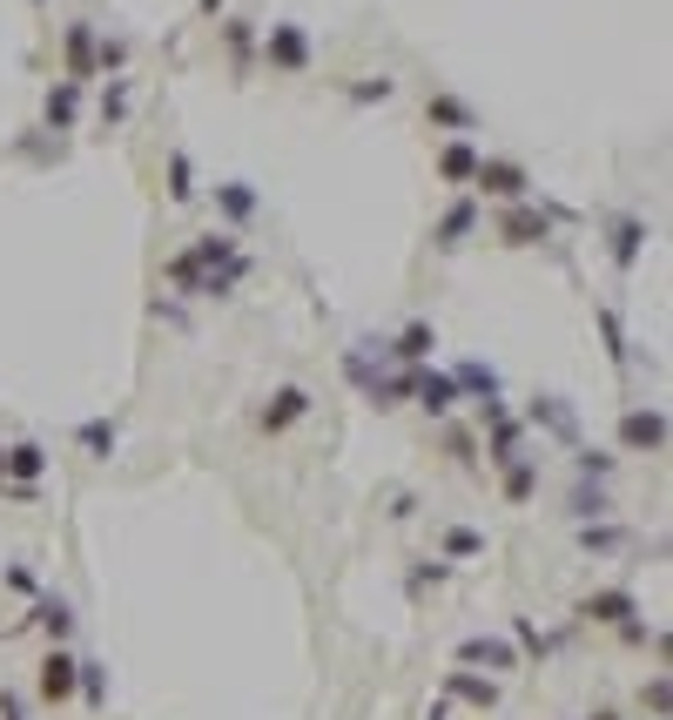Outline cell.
Segmentation results:
<instances>
[{"mask_svg": "<svg viewBox=\"0 0 673 720\" xmlns=\"http://www.w3.org/2000/svg\"><path fill=\"white\" fill-rule=\"evenodd\" d=\"M75 680H81V660L54 646V653L41 660V700H54V707H62V700L75 694Z\"/></svg>", "mask_w": 673, "mask_h": 720, "instance_id": "cell-1", "label": "cell"}, {"mask_svg": "<svg viewBox=\"0 0 673 720\" xmlns=\"http://www.w3.org/2000/svg\"><path fill=\"white\" fill-rule=\"evenodd\" d=\"M304 411H310V391H297V384H284V391H276V398L263 405V431H290Z\"/></svg>", "mask_w": 673, "mask_h": 720, "instance_id": "cell-2", "label": "cell"}, {"mask_svg": "<svg viewBox=\"0 0 673 720\" xmlns=\"http://www.w3.org/2000/svg\"><path fill=\"white\" fill-rule=\"evenodd\" d=\"M269 62L297 75V68L310 62V41H304V27H290V21H284V27H276V34H269Z\"/></svg>", "mask_w": 673, "mask_h": 720, "instance_id": "cell-3", "label": "cell"}, {"mask_svg": "<svg viewBox=\"0 0 673 720\" xmlns=\"http://www.w3.org/2000/svg\"><path fill=\"white\" fill-rule=\"evenodd\" d=\"M478 189H492V196H526V169H512V162H478Z\"/></svg>", "mask_w": 673, "mask_h": 720, "instance_id": "cell-4", "label": "cell"}, {"mask_svg": "<svg viewBox=\"0 0 673 720\" xmlns=\"http://www.w3.org/2000/svg\"><path fill=\"white\" fill-rule=\"evenodd\" d=\"M660 437H666V424H660L653 411H633V418H627V445H647V452H653Z\"/></svg>", "mask_w": 673, "mask_h": 720, "instance_id": "cell-5", "label": "cell"}, {"mask_svg": "<svg viewBox=\"0 0 673 720\" xmlns=\"http://www.w3.org/2000/svg\"><path fill=\"white\" fill-rule=\"evenodd\" d=\"M452 694L472 700V707H492V700H498V687H492V680H472V674H452Z\"/></svg>", "mask_w": 673, "mask_h": 720, "instance_id": "cell-6", "label": "cell"}, {"mask_svg": "<svg viewBox=\"0 0 673 720\" xmlns=\"http://www.w3.org/2000/svg\"><path fill=\"white\" fill-rule=\"evenodd\" d=\"M81 445L95 458H108V452H115V424H81Z\"/></svg>", "mask_w": 673, "mask_h": 720, "instance_id": "cell-7", "label": "cell"}, {"mask_svg": "<svg viewBox=\"0 0 673 720\" xmlns=\"http://www.w3.org/2000/svg\"><path fill=\"white\" fill-rule=\"evenodd\" d=\"M465 660H485V667H512V653H505L498 640H472V646H465Z\"/></svg>", "mask_w": 673, "mask_h": 720, "instance_id": "cell-8", "label": "cell"}, {"mask_svg": "<svg viewBox=\"0 0 673 720\" xmlns=\"http://www.w3.org/2000/svg\"><path fill=\"white\" fill-rule=\"evenodd\" d=\"M444 176H478V162H472V148H444Z\"/></svg>", "mask_w": 673, "mask_h": 720, "instance_id": "cell-9", "label": "cell"}, {"mask_svg": "<svg viewBox=\"0 0 673 720\" xmlns=\"http://www.w3.org/2000/svg\"><path fill=\"white\" fill-rule=\"evenodd\" d=\"M472 230V209H452V215H444V230H438V243H459Z\"/></svg>", "mask_w": 673, "mask_h": 720, "instance_id": "cell-10", "label": "cell"}, {"mask_svg": "<svg viewBox=\"0 0 673 720\" xmlns=\"http://www.w3.org/2000/svg\"><path fill=\"white\" fill-rule=\"evenodd\" d=\"M0 465H14V472H41V445H14Z\"/></svg>", "mask_w": 673, "mask_h": 720, "instance_id": "cell-11", "label": "cell"}, {"mask_svg": "<svg viewBox=\"0 0 673 720\" xmlns=\"http://www.w3.org/2000/svg\"><path fill=\"white\" fill-rule=\"evenodd\" d=\"M431 344H438V337H431V330H424V323H411V330H405V357H424Z\"/></svg>", "mask_w": 673, "mask_h": 720, "instance_id": "cell-12", "label": "cell"}, {"mask_svg": "<svg viewBox=\"0 0 673 720\" xmlns=\"http://www.w3.org/2000/svg\"><path fill=\"white\" fill-rule=\"evenodd\" d=\"M222 209H230V215H250V189H222Z\"/></svg>", "mask_w": 673, "mask_h": 720, "instance_id": "cell-13", "label": "cell"}, {"mask_svg": "<svg viewBox=\"0 0 673 720\" xmlns=\"http://www.w3.org/2000/svg\"><path fill=\"white\" fill-rule=\"evenodd\" d=\"M0 720H27V713H21V700H14L8 687H0Z\"/></svg>", "mask_w": 673, "mask_h": 720, "instance_id": "cell-14", "label": "cell"}]
</instances>
